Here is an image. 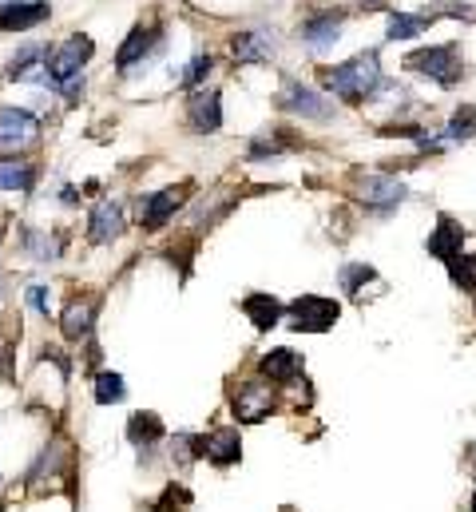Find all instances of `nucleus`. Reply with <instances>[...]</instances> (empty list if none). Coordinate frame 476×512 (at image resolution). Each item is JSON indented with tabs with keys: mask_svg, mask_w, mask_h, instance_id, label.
I'll return each instance as SVG.
<instances>
[{
	"mask_svg": "<svg viewBox=\"0 0 476 512\" xmlns=\"http://www.w3.org/2000/svg\"><path fill=\"white\" fill-rule=\"evenodd\" d=\"M381 84H385V72H381V60H377L373 48H369V52H357L354 60H346V64L322 68V88H326L334 100H346V104H354V108L357 104L377 100Z\"/></svg>",
	"mask_w": 476,
	"mask_h": 512,
	"instance_id": "obj_1",
	"label": "nucleus"
},
{
	"mask_svg": "<svg viewBox=\"0 0 476 512\" xmlns=\"http://www.w3.org/2000/svg\"><path fill=\"white\" fill-rule=\"evenodd\" d=\"M92 52H96L92 36L76 32V36H68L64 44H56L52 56H48L52 92H60L68 104H80V96H84V64L92 60Z\"/></svg>",
	"mask_w": 476,
	"mask_h": 512,
	"instance_id": "obj_2",
	"label": "nucleus"
},
{
	"mask_svg": "<svg viewBox=\"0 0 476 512\" xmlns=\"http://www.w3.org/2000/svg\"><path fill=\"white\" fill-rule=\"evenodd\" d=\"M286 318H290V330H298V334H326L338 326L342 302L326 298V294H298L286 306Z\"/></svg>",
	"mask_w": 476,
	"mask_h": 512,
	"instance_id": "obj_3",
	"label": "nucleus"
},
{
	"mask_svg": "<svg viewBox=\"0 0 476 512\" xmlns=\"http://www.w3.org/2000/svg\"><path fill=\"white\" fill-rule=\"evenodd\" d=\"M278 409V385H270L266 378H250L238 382L231 389V417L235 425H258Z\"/></svg>",
	"mask_w": 476,
	"mask_h": 512,
	"instance_id": "obj_4",
	"label": "nucleus"
},
{
	"mask_svg": "<svg viewBox=\"0 0 476 512\" xmlns=\"http://www.w3.org/2000/svg\"><path fill=\"white\" fill-rule=\"evenodd\" d=\"M405 68L417 76L437 80L441 88H453L461 80V48L457 44H433V48H417L405 56Z\"/></svg>",
	"mask_w": 476,
	"mask_h": 512,
	"instance_id": "obj_5",
	"label": "nucleus"
},
{
	"mask_svg": "<svg viewBox=\"0 0 476 512\" xmlns=\"http://www.w3.org/2000/svg\"><path fill=\"white\" fill-rule=\"evenodd\" d=\"M278 108L298 116V120H310V124H330L338 116L334 100H326L322 92H314L310 84H298V80H286L282 92H278Z\"/></svg>",
	"mask_w": 476,
	"mask_h": 512,
	"instance_id": "obj_6",
	"label": "nucleus"
},
{
	"mask_svg": "<svg viewBox=\"0 0 476 512\" xmlns=\"http://www.w3.org/2000/svg\"><path fill=\"white\" fill-rule=\"evenodd\" d=\"M405 195H409V191H405L401 179H393V171H369V175L357 179V203H361L365 211L389 215L393 207L405 203Z\"/></svg>",
	"mask_w": 476,
	"mask_h": 512,
	"instance_id": "obj_7",
	"label": "nucleus"
},
{
	"mask_svg": "<svg viewBox=\"0 0 476 512\" xmlns=\"http://www.w3.org/2000/svg\"><path fill=\"white\" fill-rule=\"evenodd\" d=\"M40 139V120L24 108H0V159H16Z\"/></svg>",
	"mask_w": 476,
	"mask_h": 512,
	"instance_id": "obj_8",
	"label": "nucleus"
},
{
	"mask_svg": "<svg viewBox=\"0 0 476 512\" xmlns=\"http://www.w3.org/2000/svg\"><path fill=\"white\" fill-rule=\"evenodd\" d=\"M199 445H203V461L211 469H235L242 461V433L238 425H215L207 433H199Z\"/></svg>",
	"mask_w": 476,
	"mask_h": 512,
	"instance_id": "obj_9",
	"label": "nucleus"
},
{
	"mask_svg": "<svg viewBox=\"0 0 476 512\" xmlns=\"http://www.w3.org/2000/svg\"><path fill=\"white\" fill-rule=\"evenodd\" d=\"M183 203H187V187H163L155 195H139V227L151 235L163 231Z\"/></svg>",
	"mask_w": 476,
	"mask_h": 512,
	"instance_id": "obj_10",
	"label": "nucleus"
},
{
	"mask_svg": "<svg viewBox=\"0 0 476 512\" xmlns=\"http://www.w3.org/2000/svg\"><path fill=\"white\" fill-rule=\"evenodd\" d=\"M163 48V24H135L131 36L123 40V48L116 52V72H131L135 64H143L147 56H155Z\"/></svg>",
	"mask_w": 476,
	"mask_h": 512,
	"instance_id": "obj_11",
	"label": "nucleus"
},
{
	"mask_svg": "<svg viewBox=\"0 0 476 512\" xmlns=\"http://www.w3.org/2000/svg\"><path fill=\"white\" fill-rule=\"evenodd\" d=\"M342 28H346V16H342V12H314V16L302 20L298 36H302V44H306L314 56H326V52L342 40Z\"/></svg>",
	"mask_w": 476,
	"mask_h": 512,
	"instance_id": "obj_12",
	"label": "nucleus"
},
{
	"mask_svg": "<svg viewBox=\"0 0 476 512\" xmlns=\"http://www.w3.org/2000/svg\"><path fill=\"white\" fill-rule=\"evenodd\" d=\"M187 128L195 135H215L223 128V96L215 88H195L187 96Z\"/></svg>",
	"mask_w": 476,
	"mask_h": 512,
	"instance_id": "obj_13",
	"label": "nucleus"
},
{
	"mask_svg": "<svg viewBox=\"0 0 476 512\" xmlns=\"http://www.w3.org/2000/svg\"><path fill=\"white\" fill-rule=\"evenodd\" d=\"M123 231H127L123 203L100 199V203L92 207V215H88V243H92V247H108V243H116Z\"/></svg>",
	"mask_w": 476,
	"mask_h": 512,
	"instance_id": "obj_14",
	"label": "nucleus"
},
{
	"mask_svg": "<svg viewBox=\"0 0 476 512\" xmlns=\"http://www.w3.org/2000/svg\"><path fill=\"white\" fill-rule=\"evenodd\" d=\"M302 354H294L290 346H278V350H270V354H262L258 358V378H266L270 385H278V389H290L294 382H302Z\"/></svg>",
	"mask_w": 476,
	"mask_h": 512,
	"instance_id": "obj_15",
	"label": "nucleus"
},
{
	"mask_svg": "<svg viewBox=\"0 0 476 512\" xmlns=\"http://www.w3.org/2000/svg\"><path fill=\"white\" fill-rule=\"evenodd\" d=\"M123 437H127L131 449H159L167 441V425L155 409H135L123 425Z\"/></svg>",
	"mask_w": 476,
	"mask_h": 512,
	"instance_id": "obj_16",
	"label": "nucleus"
},
{
	"mask_svg": "<svg viewBox=\"0 0 476 512\" xmlns=\"http://www.w3.org/2000/svg\"><path fill=\"white\" fill-rule=\"evenodd\" d=\"M96 314H100V298H72L68 310L60 314V334L68 342H88L96 330Z\"/></svg>",
	"mask_w": 476,
	"mask_h": 512,
	"instance_id": "obj_17",
	"label": "nucleus"
},
{
	"mask_svg": "<svg viewBox=\"0 0 476 512\" xmlns=\"http://www.w3.org/2000/svg\"><path fill=\"white\" fill-rule=\"evenodd\" d=\"M52 16L48 0H8L0 4V32H28Z\"/></svg>",
	"mask_w": 476,
	"mask_h": 512,
	"instance_id": "obj_18",
	"label": "nucleus"
},
{
	"mask_svg": "<svg viewBox=\"0 0 476 512\" xmlns=\"http://www.w3.org/2000/svg\"><path fill=\"white\" fill-rule=\"evenodd\" d=\"M242 314L254 322V330H274L282 318H286V302L282 298H274L270 290H254V294H246L242 298Z\"/></svg>",
	"mask_w": 476,
	"mask_h": 512,
	"instance_id": "obj_19",
	"label": "nucleus"
},
{
	"mask_svg": "<svg viewBox=\"0 0 476 512\" xmlns=\"http://www.w3.org/2000/svg\"><path fill=\"white\" fill-rule=\"evenodd\" d=\"M20 251H24V258L48 266V262H56L60 251H64V235L44 231V227H20Z\"/></svg>",
	"mask_w": 476,
	"mask_h": 512,
	"instance_id": "obj_20",
	"label": "nucleus"
},
{
	"mask_svg": "<svg viewBox=\"0 0 476 512\" xmlns=\"http://www.w3.org/2000/svg\"><path fill=\"white\" fill-rule=\"evenodd\" d=\"M461 247H465V227H461L457 219L441 215V219H437V231L425 239V251H429L433 258H441V262L449 266L453 258L461 255Z\"/></svg>",
	"mask_w": 476,
	"mask_h": 512,
	"instance_id": "obj_21",
	"label": "nucleus"
},
{
	"mask_svg": "<svg viewBox=\"0 0 476 512\" xmlns=\"http://www.w3.org/2000/svg\"><path fill=\"white\" fill-rule=\"evenodd\" d=\"M36 179H40V167H36L32 159H24V155H16V159H0V191L32 195Z\"/></svg>",
	"mask_w": 476,
	"mask_h": 512,
	"instance_id": "obj_22",
	"label": "nucleus"
},
{
	"mask_svg": "<svg viewBox=\"0 0 476 512\" xmlns=\"http://www.w3.org/2000/svg\"><path fill=\"white\" fill-rule=\"evenodd\" d=\"M231 52L238 64H270L274 60V40L266 32H235Z\"/></svg>",
	"mask_w": 476,
	"mask_h": 512,
	"instance_id": "obj_23",
	"label": "nucleus"
},
{
	"mask_svg": "<svg viewBox=\"0 0 476 512\" xmlns=\"http://www.w3.org/2000/svg\"><path fill=\"white\" fill-rule=\"evenodd\" d=\"M68 445L64 441H52V445H44L40 449V457L32 461V469H28V481H44V477H60L64 473V465H68Z\"/></svg>",
	"mask_w": 476,
	"mask_h": 512,
	"instance_id": "obj_24",
	"label": "nucleus"
},
{
	"mask_svg": "<svg viewBox=\"0 0 476 512\" xmlns=\"http://www.w3.org/2000/svg\"><path fill=\"white\" fill-rule=\"evenodd\" d=\"M290 147H294V139H286L282 131H274V135L266 131V135H258V139L250 143V151H246V159H250V163H266V159H282V155H286Z\"/></svg>",
	"mask_w": 476,
	"mask_h": 512,
	"instance_id": "obj_25",
	"label": "nucleus"
},
{
	"mask_svg": "<svg viewBox=\"0 0 476 512\" xmlns=\"http://www.w3.org/2000/svg\"><path fill=\"white\" fill-rule=\"evenodd\" d=\"M92 397H96V405H119L123 397H127V382H123V374L116 370H100L96 374V389H92Z\"/></svg>",
	"mask_w": 476,
	"mask_h": 512,
	"instance_id": "obj_26",
	"label": "nucleus"
},
{
	"mask_svg": "<svg viewBox=\"0 0 476 512\" xmlns=\"http://www.w3.org/2000/svg\"><path fill=\"white\" fill-rule=\"evenodd\" d=\"M429 24H433V16H413V12H393L389 16V40L397 44V40H413V36H421V32H429Z\"/></svg>",
	"mask_w": 476,
	"mask_h": 512,
	"instance_id": "obj_27",
	"label": "nucleus"
},
{
	"mask_svg": "<svg viewBox=\"0 0 476 512\" xmlns=\"http://www.w3.org/2000/svg\"><path fill=\"white\" fill-rule=\"evenodd\" d=\"M171 465H179V469H187V465H195V461H203V445H199V433H175L171 437Z\"/></svg>",
	"mask_w": 476,
	"mask_h": 512,
	"instance_id": "obj_28",
	"label": "nucleus"
},
{
	"mask_svg": "<svg viewBox=\"0 0 476 512\" xmlns=\"http://www.w3.org/2000/svg\"><path fill=\"white\" fill-rule=\"evenodd\" d=\"M476 139V108L473 104H461L445 128V143H469Z\"/></svg>",
	"mask_w": 476,
	"mask_h": 512,
	"instance_id": "obj_29",
	"label": "nucleus"
},
{
	"mask_svg": "<svg viewBox=\"0 0 476 512\" xmlns=\"http://www.w3.org/2000/svg\"><path fill=\"white\" fill-rule=\"evenodd\" d=\"M449 278L461 294H476V255H457L449 262Z\"/></svg>",
	"mask_w": 476,
	"mask_h": 512,
	"instance_id": "obj_30",
	"label": "nucleus"
},
{
	"mask_svg": "<svg viewBox=\"0 0 476 512\" xmlns=\"http://www.w3.org/2000/svg\"><path fill=\"white\" fill-rule=\"evenodd\" d=\"M211 68H215L211 52H199V56L187 64V72H179L175 80H179V88H203V80L211 76Z\"/></svg>",
	"mask_w": 476,
	"mask_h": 512,
	"instance_id": "obj_31",
	"label": "nucleus"
},
{
	"mask_svg": "<svg viewBox=\"0 0 476 512\" xmlns=\"http://www.w3.org/2000/svg\"><path fill=\"white\" fill-rule=\"evenodd\" d=\"M377 278V270L373 266H365V262H350V266H342V290L346 294H361V286L365 282H373Z\"/></svg>",
	"mask_w": 476,
	"mask_h": 512,
	"instance_id": "obj_32",
	"label": "nucleus"
},
{
	"mask_svg": "<svg viewBox=\"0 0 476 512\" xmlns=\"http://www.w3.org/2000/svg\"><path fill=\"white\" fill-rule=\"evenodd\" d=\"M24 302H28V306H32V310H36V314H40L44 322L52 318V294H48V286H40V282H32V286L24 290Z\"/></svg>",
	"mask_w": 476,
	"mask_h": 512,
	"instance_id": "obj_33",
	"label": "nucleus"
},
{
	"mask_svg": "<svg viewBox=\"0 0 476 512\" xmlns=\"http://www.w3.org/2000/svg\"><path fill=\"white\" fill-rule=\"evenodd\" d=\"M60 203H64V207H76V203H80V191H76V187H64V191H60Z\"/></svg>",
	"mask_w": 476,
	"mask_h": 512,
	"instance_id": "obj_34",
	"label": "nucleus"
},
{
	"mask_svg": "<svg viewBox=\"0 0 476 512\" xmlns=\"http://www.w3.org/2000/svg\"><path fill=\"white\" fill-rule=\"evenodd\" d=\"M357 4H365V8H381L385 0H357Z\"/></svg>",
	"mask_w": 476,
	"mask_h": 512,
	"instance_id": "obj_35",
	"label": "nucleus"
},
{
	"mask_svg": "<svg viewBox=\"0 0 476 512\" xmlns=\"http://www.w3.org/2000/svg\"><path fill=\"white\" fill-rule=\"evenodd\" d=\"M469 512H476V493H473V501H469Z\"/></svg>",
	"mask_w": 476,
	"mask_h": 512,
	"instance_id": "obj_36",
	"label": "nucleus"
},
{
	"mask_svg": "<svg viewBox=\"0 0 476 512\" xmlns=\"http://www.w3.org/2000/svg\"><path fill=\"white\" fill-rule=\"evenodd\" d=\"M0 243H4V227H0Z\"/></svg>",
	"mask_w": 476,
	"mask_h": 512,
	"instance_id": "obj_37",
	"label": "nucleus"
}]
</instances>
